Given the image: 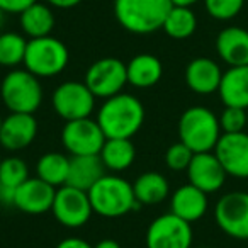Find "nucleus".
I'll return each instance as SVG.
<instances>
[{
  "instance_id": "f257e3e1",
  "label": "nucleus",
  "mask_w": 248,
  "mask_h": 248,
  "mask_svg": "<svg viewBox=\"0 0 248 248\" xmlns=\"http://www.w3.org/2000/svg\"><path fill=\"white\" fill-rule=\"evenodd\" d=\"M145 121V107L131 93H117L104 100L97 112V123L106 138L131 140Z\"/></svg>"
},
{
  "instance_id": "f03ea898",
  "label": "nucleus",
  "mask_w": 248,
  "mask_h": 248,
  "mask_svg": "<svg viewBox=\"0 0 248 248\" xmlns=\"http://www.w3.org/2000/svg\"><path fill=\"white\" fill-rule=\"evenodd\" d=\"M172 0H114V16L126 31L150 34L162 29Z\"/></svg>"
},
{
  "instance_id": "7ed1b4c3",
  "label": "nucleus",
  "mask_w": 248,
  "mask_h": 248,
  "mask_svg": "<svg viewBox=\"0 0 248 248\" xmlns=\"http://www.w3.org/2000/svg\"><path fill=\"white\" fill-rule=\"evenodd\" d=\"M221 135L219 117L204 106L189 107L179 119L180 141L194 153L214 152Z\"/></svg>"
},
{
  "instance_id": "20e7f679",
  "label": "nucleus",
  "mask_w": 248,
  "mask_h": 248,
  "mask_svg": "<svg viewBox=\"0 0 248 248\" xmlns=\"http://www.w3.org/2000/svg\"><path fill=\"white\" fill-rule=\"evenodd\" d=\"M93 213L104 217H121L131 213L136 206L133 184L117 175H104L89 190Z\"/></svg>"
},
{
  "instance_id": "39448f33",
  "label": "nucleus",
  "mask_w": 248,
  "mask_h": 248,
  "mask_svg": "<svg viewBox=\"0 0 248 248\" xmlns=\"http://www.w3.org/2000/svg\"><path fill=\"white\" fill-rule=\"evenodd\" d=\"M0 97L11 112L34 114L43 102V87L28 70H12L0 83Z\"/></svg>"
},
{
  "instance_id": "423d86ee",
  "label": "nucleus",
  "mask_w": 248,
  "mask_h": 248,
  "mask_svg": "<svg viewBox=\"0 0 248 248\" xmlns=\"http://www.w3.org/2000/svg\"><path fill=\"white\" fill-rule=\"evenodd\" d=\"M70 62V53L65 43L53 36L29 39L26 48L24 66L38 78L60 75Z\"/></svg>"
},
{
  "instance_id": "0eeeda50",
  "label": "nucleus",
  "mask_w": 248,
  "mask_h": 248,
  "mask_svg": "<svg viewBox=\"0 0 248 248\" xmlns=\"http://www.w3.org/2000/svg\"><path fill=\"white\" fill-rule=\"evenodd\" d=\"M83 82L93 95L104 100L117 95L123 92L124 85L128 83L126 63L112 56L97 60L89 66Z\"/></svg>"
},
{
  "instance_id": "6e6552de",
  "label": "nucleus",
  "mask_w": 248,
  "mask_h": 248,
  "mask_svg": "<svg viewBox=\"0 0 248 248\" xmlns=\"http://www.w3.org/2000/svg\"><path fill=\"white\" fill-rule=\"evenodd\" d=\"M214 219L224 234L234 240H248V192L233 190L219 197Z\"/></svg>"
},
{
  "instance_id": "1a4fd4ad",
  "label": "nucleus",
  "mask_w": 248,
  "mask_h": 248,
  "mask_svg": "<svg viewBox=\"0 0 248 248\" xmlns=\"http://www.w3.org/2000/svg\"><path fill=\"white\" fill-rule=\"evenodd\" d=\"M53 109L65 123L90 117L95 107V95L90 92L85 82L70 80L56 87L51 97Z\"/></svg>"
},
{
  "instance_id": "9d476101",
  "label": "nucleus",
  "mask_w": 248,
  "mask_h": 248,
  "mask_svg": "<svg viewBox=\"0 0 248 248\" xmlns=\"http://www.w3.org/2000/svg\"><path fill=\"white\" fill-rule=\"evenodd\" d=\"M106 135L100 129L97 119H77L65 123L62 129L63 148L72 156L99 155L106 143Z\"/></svg>"
},
{
  "instance_id": "9b49d317",
  "label": "nucleus",
  "mask_w": 248,
  "mask_h": 248,
  "mask_svg": "<svg viewBox=\"0 0 248 248\" xmlns=\"http://www.w3.org/2000/svg\"><path fill=\"white\" fill-rule=\"evenodd\" d=\"M192 224L167 213L152 221L146 230V248H192Z\"/></svg>"
},
{
  "instance_id": "f8f14e48",
  "label": "nucleus",
  "mask_w": 248,
  "mask_h": 248,
  "mask_svg": "<svg viewBox=\"0 0 248 248\" xmlns=\"http://www.w3.org/2000/svg\"><path fill=\"white\" fill-rule=\"evenodd\" d=\"M51 211L56 221L66 228L83 226L89 223L93 213L89 192L72 186H62L56 189Z\"/></svg>"
},
{
  "instance_id": "ddd939ff",
  "label": "nucleus",
  "mask_w": 248,
  "mask_h": 248,
  "mask_svg": "<svg viewBox=\"0 0 248 248\" xmlns=\"http://www.w3.org/2000/svg\"><path fill=\"white\" fill-rule=\"evenodd\" d=\"M214 155L228 177L248 179V133H223L214 148Z\"/></svg>"
},
{
  "instance_id": "4468645a",
  "label": "nucleus",
  "mask_w": 248,
  "mask_h": 248,
  "mask_svg": "<svg viewBox=\"0 0 248 248\" xmlns=\"http://www.w3.org/2000/svg\"><path fill=\"white\" fill-rule=\"evenodd\" d=\"M186 172L189 177V184L196 186L206 194H214L221 190L228 179L226 170L223 169L214 152L194 153L192 162Z\"/></svg>"
},
{
  "instance_id": "2eb2a0df",
  "label": "nucleus",
  "mask_w": 248,
  "mask_h": 248,
  "mask_svg": "<svg viewBox=\"0 0 248 248\" xmlns=\"http://www.w3.org/2000/svg\"><path fill=\"white\" fill-rule=\"evenodd\" d=\"M38 135V121L34 114L11 112L0 128V145L9 152L24 150L34 141Z\"/></svg>"
},
{
  "instance_id": "dca6fc26",
  "label": "nucleus",
  "mask_w": 248,
  "mask_h": 248,
  "mask_svg": "<svg viewBox=\"0 0 248 248\" xmlns=\"http://www.w3.org/2000/svg\"><path fill=\"white\" fill-rule=\"evenodd\" d=\"M56 189L39 177H29L24 184L16 189L14 207L26 214H45L51 211Z\"/></svg>"
},
{
  "instance_id": "f3484780",
  "label": "nucleus",
  "mask_w": 248,
  "mask_h": 248,
  "mask_svg": "<svg viewBox=\"0 0 248 248\" xmlns=\"http://www.w3.org/2000/svg\"><path fill=\"white\" fill-rule=\"evenodd\" d=\"M223 70L211 58H194L186 66V83L192 92L199 95H209L219 90Z\"/></svg>"
},
{
  "instance_id": "a211bd4d",
  "label": "nucleus",
  "mask_w": 248,
  "mask_h": 248,
  "mask_svg": "<svg viewBox=\"0 0 248 248\" xmlns=\"http://www.w3.org/2000/svg\"><path fill=\"white\" fill-rule=\"evenodd\" d=\"M207 207H209L207 194L192 184L180 186L170 199V213L190 224L199 221L207 213Z\"/></svg>"
},
{
  "instance_id": "6ab92c4d",
  "label": "nucleus",
  "mask_w": 248,
  "mask_h": 248,
  "mask_svg": "<svg viewBox=\"0 0 248 248\" xmlns=\"http://www.w3.org/2000/svg\"><path fill=\"white\" fill-rule=\"evenodd\" d=\"M216 53L228 66L248 65V31L240 26H230L216 38Z\"/></svg>"
},
{
  "instance_id": "aec40b11",
  "label": "nucleus",
  "mask_w": 248,
  "mask_h": 248,
  "mask_svg": "<svg viewBox=\"0 0 248 248\" xmlns=\"http://www.w3.org/2000/svg\"><path fill=\"white\" fill-rule=\"evenodd\" d=\"M217 93L224 106L248 110V65L230 66L223 72Z\"/></svg>"
},
{
  "instance_id": "412c9836",
  "label": "nucleus",
  "mask_w": 248,
  "mask_h": 248,
  "mask_svg": "<svg viewBox=\"0 0 248 248\" xmlns=\"http://www.w3.org/2000/svg\"><path fill=\"white\" fill-rule=\"evenodd\" d=\"M106 175V167L99 155H83L70 158L68 180L65 186H72L89 192L102 177Z\"/></svg>"
},
{
  "instance_id": "4be33fe9",
  "label": "nucleus",
  "mask_w": 248,
  "mask_h": 248,
  "mask_svg": "<svg viewBox=\"0 0 248 248\" xmlns=\"http://www.w3.org/2000/svg\"><path fill=\"white\" fill-rule=\"evenodd\" d=\"M128 83L136 89H150L156 85L163 75V65L155 55H136L126 65Z\"/></svg>"
},
{
  "instance_id": "5701e85b",
  "label": "nucleus",
  "mask_w": 248,
  "mask_h": 248,
  "mask_svg": "<svg viewBox=\"0 0 248 248\" xmlns=\"http://www.w3.org/2000/svg\"><path fill=\"white\" fill-rule=\"evenodd\" d=\"M19 24L29 39L45 38V36H51V31L55 28V16L49 5L36 2L19 16Z\"/></svg>"
},
{
  "instance_id": "b1692460",
  "label": "nucleus",
  "mask_w": 248,
  "mask_h": 248,
  "mask_svg": "<svg viewBox=\"0 0 248 248\" xmlns=\"http://www.w3.org/2000/svg\"><path fill=\"white\" fill-rule=\"evenodd\" d=\"M135 197L138 204L145 206H155L165 201L170 194V184L165 175L158 172H145L133 184Z\"/></svg>"
},
{
  "instance_id": "393cba45",
  "label": "nucleus",
  "mask_w": 248,
  "mask_h": 248,
  "mask_svg": "<svg viewBox=\"0 0 248 248\" xmlns=\"http://www.w3.org/2000/svg\"><path fill=\"white\" fill-rule=\"evenodd\" d=\"M104 167L112 172H124L133 165L136 158V148L131 140L107 138L99 153Z\"/></svg>"
},
{
  "instance_id": "a878e982",
  "label": "nucleus",
  "mask_w": 248,
  "mask_h": 248,
  "mask_svg": "<svg viewBox=\"0 0 248 248\" xmlns=\"http://www.w3.org/2000/svg\"><path fill=\"white\" fill-rule=\"evenodd\" d=\"M70 158L63 153L49 152L45 153L36 163V173L41 180L53 186L55 189L65 186L68 180Z\"/></svg>"
},
{
  "instance_id": "bb28decb",
  "label": "nucleus",
  "mask_w": 248,
  "mask_h": 248,
  "mask_svg": "<svg viewBox=\"0 0 248 248\" xmlns=\"http://www.w3.org/2000/svg\"><path fill=\"white\" fill-rule=\"evenodd\" d=\"M162 29L173 39H187L196 32L197 17L190 7L173 5L167 14Z\"/></svg>"
},
{
  "instance_id": "cd10ccee",
  "label": "nucleus",
  "mask_w": 248,
  "mask_h": 248,
  "mask_svg": "<svg viewBox=\"0 0 248 248\" xmlns=\"http://www.w3.org/2000/svg\"><path fill=\"white\" fill-rule=\"evenodd\" d=\"M28 41L19 32H2L0 34V65L14 68L24 63Z\"/></svg>"
},
{
  "instance_id": "c85d7f7f",
  "label": "nucleus",
  "mask_w": 248,
  "mask_h": 248,
  "mask_svg": "<svg viewBox=\"0 0 248 248\" xmlns=\"http://www.w3.org/2000/svg\"><path fill=\"white\" fill-rule=\"evenodd\" d=\"M29 179L28 163L19 156H7L0 162V186L17 189Z\"/></svg>"
},
{
  "instance_id": "c756f323",
  "label": "nucleus",
  "mask_w": 248,
  "mask_h": 248,
  "mask_svg": "<svg viewBox=\"0 0 248 248\" xmlns=\"http://www.w3.org/2000/svg\"><path fill=\"white\" fill-rule=\"evenodd\" d=\"M206 12L216 21H231L241 12L245 0H202Z\"/></svg>"
},
{
  "instance_id": "7c9ffc66",
  "label": "nucleus",
  "mask_w": 248,
  "mask_h": 248,
  "mask_svg": "<svg viewBox=\"0 0 248 248\" xmlns=\"http://www.w3.org/2000/svg\"><path fill=\"white\" fill-rule=\"evenodd\" d=\"M219 126L223 133H241L248 126V110L240 107H228L219 116Z\"/></svg>"
},
{
  "instance_id": "2f4dec72",
  "label": "nucleus",
  "mask_w": 248,
  "mask_h": 248,
  "mask_svg": "<svg viewBox=\"0 0 248 248\" xmlns=\"http://www.w3.org/2000/svg\"><path fill=\"white\" fill-rule=\"evenodd\" d=\"M192 156H194V152L186 146L182 141L179 143H173L165 153V163L170 170L173 172H182V170H187L192 162Z\"/></svg>"
},
{
  "instance_id": "473e14b6",
  "label": "nucleus",
  "mask_w": 248,
  "mask_h": 248,
  "mask_svg": "<svg viewBox=\"0 0 248 248\" xmlns=\"http://www.w3.org/2000/svg\"><path fill=\"white\" fill-rule=\"evenodd\" d=\"M38 0H0V9L5 14H17L21 16L28 7L36 4Z\"/></svg>"
},
{
  "instance_id": "72a5a7b5",
  "label": "nucleus",
  "mask_w": 248,
  "mask_h": 248,
  "mask_svg": "<svg viewBox=\"0 0 248 248\" xmlns=\"http://www.w3.org/2000/svg\"><path fill=\"white\" fill-rule=\"evenodd\" d=\"M56 248H93L89 241L82 240V238H65L62 240Z\"/></svg>"
},
{
  "instance_id": "f704fd0d",
  "label": "nucleus",
  "mask_w": 248,
  "mask_h": 248,
  "mask_svg": "<svg viewBox=\"0 0 248 248\" xmlns=\"http://www.w3.org/2000/svg\"><path fill=\"white\" fill-rule=\"evenodd\" d=\"M14 196H16L14 189L0 186V202L4 204V206H14Z\"/></svg>"
},
{
  "instance_id": "c9c22d12",
  "label": "nucleus",
  "mask_w": 248,
  "mask_h": 248,
  "mask_svg": "<svg viewBox=\"0 0 248 248\" xmlns=\"http://www.w3.org/2000/svg\"><path fill=\"white\" fill-rule=\"evenodd\" d=\"M48 5L56 9H73L82 2V0H46Z\"/></svg>"
},
{
  "instance_id": "e433bc0d",
  "label": "nucleus",
  "mask_w": 248,
  "mask_h": 248,
  "mask_svg": "<svg viewBox=\"0 0 248 248\" xmlns=\"http://www.w3.org/2000/svg\"><path fill=\"white\" fill-rule=\"evenodd\" d=\"M93 248H121V245L119 241L112 240V238H106V240H100Z\"/></svg>"
},
{
  "instance_id": "4c0bfd02",
  "label": "nucleus",
  "mask_w": 248,
  "mask_h": 248,
  "mask_svg": "<svg viewBox=\"0 0 248 248\" xmlns=\"http://www.w3.org/2000/svg\"><path fill=\"white\" fill-rule=\"evenodd\" d=\"M197 2H201V0H172L173 5H180V7H192Z\"/></svg>"
},
{
  "instance_id": "58836bf2",
  "label": "nucleus",
  "mask_w": 248,
  "mask_h": 248,
  "mask_svg": "<svg viewBox=\"0 0 248 248\" xmlns=\"http://www.w3.org/2000/svg\"><path fill=\"white\" fill-rule=\"evenodd\" d=\"M4 17H5V12L0 9V28H2V24H4Z\"/></svg>"
},
{
  "instance_id": "ea45409f",
  "label": "nucleus",
  "mask_w": 248,
  "mask_h": 248,
  "mask_svg": "<svg viewBox=\"0 0 248 248\" xmlns=\"http://www.w3.org/2000/svg\"><path fill=\"white\" fill-rule=\"evenodd\" d=\"M192 248H211V247H192Z\"/></svg>"
},
{
  "instance_id": "a19ab883",
  "label": "nucleus",
  "mask_w": 248,
  "mask_h": 248,
  "mask_svg": "<svg viewBox=\"0 0 248 248\" xmlns=\"http://www.w3.org/2000/svg\"><path fill=\"white\" fill-rule=\"evenodd\" d=\"M2 121H4V119H2V116H0V128H2Z\"/></svg>"
},
{
  "instance_id": "79ce46f5",
  "label": "nucleus",
  "mask_w": 248,
  "mask_h": 248,
  "mask_svg": "<svg viewBox=\"0 0 248 248\" xmlns=\"http://www.w3.org/2000/svg\"><path fill=\"white\" fill-rule=\"evenodd\" d=\"M0 162H2V158H0Z\"/></svg>"
}]
</instances>
